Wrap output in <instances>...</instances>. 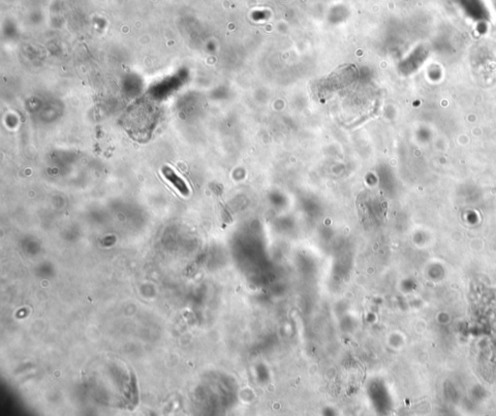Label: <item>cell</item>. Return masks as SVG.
<instances>
[{"label":"cell","instance_id":"cell-1","mask_svg":"<svg viewBox=\"0 0 496 416\" xmlns=\"http://www.w3.org/2000/svg\"><path fill=\"white\" fill-rule=\"evenodd\" d=\"M162 174H163V176L165 177L167 180L170 181L172 185L175 186L176 190L180 191L181 195L185 196L190 195V190L187 185H186L185 181H183L180 176L176 175V172L174 171L171 167L164 166L163 168H162Z\"/></svg>","mask_w":496,"mask_h":416}]
</instances>
